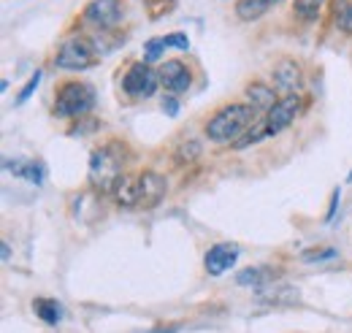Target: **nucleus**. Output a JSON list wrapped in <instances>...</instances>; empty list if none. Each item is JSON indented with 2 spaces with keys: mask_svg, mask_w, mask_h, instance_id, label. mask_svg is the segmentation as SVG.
<instances>
[{
  "mask_svg": "<svg viewBox=\"0 0 352 333\" xmlns=\"http://www.w3.org/2000/svg\"><path fill=\"white\" fill-rule=\"evenodd\" d=\"M157 74H160V84H163L168 92H184V89H190V84H192L190 68H187L182 60H166Z\"/></svg>",
  "mask_w": 352,
  "mask_h": 333,
  "instance_id": "10",
  "label": "nucleus"
},
{
  "mask_svg": "<svg viewBox=\"0 0 352 333\" xmlns=\"http://www.w3.org/2000/svg\"><path fill=\"white\" fill-rule=\"evenodd\" d=\"M98 63V46L87 36H71L60 43L54 54V65L63 71H87Z\"/></svg>",
  "mask_w": 352,
  "mask_h": 333,
  "instance_id": "3",
  "label": "nucleus"
},
{
  "mask_svg": "<svg viewBox=\"0 0 352 333\" xmlns=\"http://www.w3.org/2000/svg\"><path fill=\"white\" fill-rule=\"evenodd\" d=\"M163 111H166L168 117H176V111H179V103H176V98H166V100H163Z\"/></svg>",
  "mask_w": 352,
  "mask_h": 333,
  "instance_id": "27",
  "label": "nucleus"
},
{
  "mask_svg": "<svg viewBox=\"0 0 352 333\" xmlns=\"http://www.w3.org/2000/svg\"><path fill=\"white\" fill-rule=\"evenodd\" d=\"M274 87H268V84H261V82H252L247 87V98H250V106L255 109V111H271L274 106H276V100H274Z\"/></svg>",
  "mask_w": 352,
  "mask_h": 333,
  "instance_id": "12",
  "label": "nucleus"
},
{
  "mask_svg": "<svg viewBox=\"0 0 352 333\" xmlns=\"http://www.w3.org/2000/svg\"><path fill=\"white\" fill-rule=\"evenodd\" d=\"M271 277H274L271 268H244V271L236 277V282H239V285H255V288H261Z\"/></svg>",
  "mask_w": 352,
  "mask_h": 333,
  "instance_id": "19",
  "label": "nucleus"
},
{
  "mask_svg": "<svg viewBox=\"0 0 352 333\" xmlns=\"http://www.w3.org/2000/svg\"><path fill=\"white\" fill-rule=\"evenodd\" d=\"M271 82H274V89L285 98V95H298V89H301V68H298V63H293V60H282V63H276L274 65V74H271Z\"/></svg>",
  "mask_w": 352,
  "mask_h": 333,
  "instance_id": "9",
  "label": "nucleus"
},
{
  "mask_svg": "<svg viewBox=\"0 0 352 333\" xmlns=\"http://www.w3.org/2000/svg\"><path fill=\"white\" fill-rule=\"evenodd\" d=\"M274 3L276 0H236V17L241 22H255V19L263 17Z\"/></svg>",
  "mask_w": 352,
  "mask_h": 333,
  "instance_id": "15",
  "label": "nucleus"
},
{
  "mask_svg": "<svg viewBox=\"0 0 352 333\" xmlns=\"http://www.w3.org/2000/svg\"><path fill=\"white\" fill-rule=\"evenodd\" d=\"M95 106V92L85 82H65L57 89L54 114L57 117H85Z\"/></svg>",
  "mask_w": 352,
  "mask_h": 333,
  "instance_id": "4",
  "label": "nucleus"
},
{
  "mask_svg": "<svg viewBox=\"0 0 352 333\" xmlns=\"http://www.w3.org/2000/svg\"><path fill=\"white\" fill-rule=\"evenodd\" d=\"M125 176V147L111 141L92 152L89 158V179L100 193H114L117 182Z\"/></svg>",
  "mask_w": 352,
  "mask_h": 333,
  "instance_id": "2",
  "label": "nucleus"
},
{
  "mask_svg": "<svg viewBox=\"0 0 352 333\" xmlns=\"http://www.w3.org/2000/svg\"><path fill=\"white\" fill-rule=\"evenodd\" d=\"M157 84H160V74L149 63H133L128 74H125V79H122V89L133 100H144V98L155 95Z\"/></svg>",
  "mask_w": 352,
  "mask_h": 333,
  "instance_id": "5",
  "label": "nucleus"
},
{
  "mask_svg": "<svg viewBox=\"0 0 352 333\" xmlns=\"http://www.w3.org/2000/svg\"><path fill=\"white\" fill-rule=\"evenodd\" d=\"M33 309H36V314L49 323V325H57L60 320H63V306L54 301V298H36L33 301Z\"/></svg>",
  "mask_w": 352,
  "mask_h": 333,
  "instance_id": "16",
  "label": "nucleus"
},
{
  "mask_svg": "<svg viewBox=\"0 0 352 333\" xmlns=\"http://www.w3.org/2000/svg\"><path fill=\"white\" fill-rule=\"evenodd\" d=\"M263 138H268V130H265V120H258L255 125L250 127L233 147L236 149H247V147H252V144H258V141H263Z\"/></svg>",
  "mask_w": 352,
  "mask_h": 333,
  "instance_id": "18",
  "label": "nucleus"
},
{
  "mask_svg": "<svg viewBox=\"0 0 352 333\" xmlns=\"http://www.w3.org/2000/svg\"><path fill=\"white\" fill-rule=\"evenodd\" d=\"M6 168L14 173V176H19V179H28L30 184H41L44 182V166L41 163H36V160H6Z\"/></svg>",
  "mask_w": 352,
  "mask_h": 333,
  "instance_id": "13",
  "label": "nucleus"
},
{
  "mask_svg": "<svg viewBox=\"0 0 352 333\" xmlns=\"http://www.w3.org/2000/svg\"><path fill=\"white\" fill-rule=\"evenodd\" d=\"M239 260V247L236 244H214L212 250L206 252V271L212 274V277H220L225 271H230L233 268V263Z\"/></svg>",
  "mask_w": 352,
  "mask_h": 333,
  "instance_id": "11",
  "label": "nucleus"
},
{
  "mask_svg": "<svg viewBox=\"0 0 352 333\" xmlns=\"http://www.w3.org/2000/svg\"><path fill=\"white\" fill-rule=\"evenodd\" d=\"M333 19L339 30L352 36V0H333Z\"/></svg>",
  "mask_w": 352,
  "mask_h": 333,
  "instance_id": "17",
  "label": "nucleus"
},
{
  "mask_svg": "<svg viewBox=\"0 0 352 333\" xmlns=\"http://www.w3.org/2000/svg\"><path fill=\"white\" fill-rule=\"evenodd\" d=\"M166 41L163 39H152V41L144 43V63H157L163 54H166Z\"/></svg>",
  "mask_w": 352,
  "mask_h": 333,
  "instance_id": "22",
  "label": "nucleus"
},
{
  "mask_svg": "<svg viewBox=\"0 0 352 333\" xmlns=\"http://www.w3.org/2000/svg\"><path fill=\"white\" fill-rule=\"evenodd\" d=\"M258 111L250 103H230L206 122V138L214 144H230L255 125Z\"/></svg>",
  "mask_w": 352,
  "mask_h": 333,
  "instance_id": "1",
  "label": "nucleus"
},
{
  "mask_svg": "<svg viewBox=\"0 0 352 333\" xmlns=\"http://www.w3.org/2000/svg\"><path fill=\"white\" fill-rule=\"evenodd\" d=\"M301 106H304L301 95H285V98H279V100H276V106H274V109L263 117L268 136H276V133H282L287 125H293V120L298 117Z\"/></svg>",
  "mask_w": 352,
  "mask_h": 333,
  "instance_id": "7",
  "label": "nucleus"
},
{
  "mask_svg": "<svg viewBox=\"0 0 352 333\" xmlns=\"http://www.w3.org/2000/svg\"><path fill=\"white\" fill-rule=\"evenodd\" d=\"M168 193V179L157 171H144L138 176V208H155Z\"/></svg>",
  "mask_w": 352,
  "mask_h": 333,
  "instance_id": "8",
  "label": "nucleus"
},
{
  "mask_svg": "<svg viewBox=\"0 0 352 333\" xmlns=\"http://www.w3.org/2000/svg\"><path fill=\"white\" fill-rule=\"evenodd\" d=\"M163 41H166V46H174V49H182V52H187V49H190V41H187V36H184V33H171V36H166Z\"/></svg>",
  "mask_w": 352,
  "mask_h": 333,
  "instance_id": "25",
  "label": "nucleus"
},
{
  "mask_svg": "<svg viewBox=\"0 0 352 333\" xmlns=\"http://www.w3.org/2000/svg\"><path fill=\"white\" fill-rule=\"evenodd\" d=\"M125 6L122 0H89L85 8V19L92 22L98 30H111L122 22Z\"/></svg>",
  "mask_w": 352,
  "mask_h": 333,
  "instance_id": "6",
  "label": "nucleus"
},
{
  "mask_svg": "<svg viewBox=\"0 0 352 333\" xmlns=\"http://www.w3.org/2000/svg\"><path fill=\"white\" fill-rule=\"evenodd\" d=\"M322 3H325V0H293V8H296V14H298L301 19L311 22V19H317Z\"/></svg>",
  "mask_w": 352,
  "mask_h": 333,
  "instance_id": "21",
  "label": "nucleus"
},
{
  "mask_svg": "<svg viewBox=\"0 0 352 333\" xmlns=\"http://www.w3.org/2000/svg\"><path fill=\"white\" fill-rule=\"evenodd\" d=\"M276 3H279V0H276Z\"/></svg>",
  "mask_w": 352,
  "mask_h": 333,
  "instance_id": "28",
  "label": "nucleus"
},
{
  "mask_svg": "<svg viewBox=\"0 0 352 333\" xmlns=\"http://www.w3.org/2000/svg\"><path fill=\"white\" fill-rule=\"evenodd\" d=\"M339 198H342V190L336 187L333 190V195H331V208H328V222L333 219V214H336V206H339Z\"/></svg>",
  "mask_w": 352,
  "mask_h": 333,
  "instance_id": "26",
  "label": "nucleus"
},
{
  "mask_svg": "<svg viewBox=\"0 0 352 333\" xmlns=\"http://www.w3.org/2000/svg\"><path fill=\"white\" fill-rule=\"evenodd\" d=\"M198 155H201V141L190 138V141H184V144L176 149V163H179V166H184V163H195Z\"/></svg>",
  "mask_w": 352,
  "mask_h": 333,
  "instance_id": "20",
  "label": "nucleus"
},
{
  "mask_svg": "<svg viewBox=\"0 0 352 333\" xmlns=\"http://www.w3.org/2000/svg\"><path fill=\"white\" fill-rule=\"evenodd\" d=\"M339 252L333 250V247H322V250H317V252H304V260L307 263H314V260H333Z\"/></svg>",
  "mask_w": 352,
  "mask_h": 333,
  "instance_id": "24",
  "label": "nucleus"
},
{
  "mask_svg": "<svg viewBox=\"0 0 352 333\" xmlns=\"http://www.w3.org/2000/svg\"><path fill=\"white\" fill-rule=\"evenodd\" d=\"M114 201L120 204V206L125 208H133L135 204H138V179H133V176H122L120 182H117V187H114Z\"/></svg>",
  "mask_w": 352,
  "mask_h": 333,
  "instance_id": "14",
  "label": "nucleus"
},
{
  "mask_svg": "<svg viewBox=\"0 0 352 333\" xmlns=\"http://www.w3.org/2000/svg\"><path fill=\"white\" fill-rule=\"evenodd\" d=\"M38 84H41V71H36V74L30 76V82H28L25 87H22V92H19L16 103H25V100H28V98H30V95L36 92V87H38Z\"/></svg>",
  "mask_w": 352,
  "mask_h": 333,
  "instance_id": "23",
  "label": "nucleus"
}]
</instances>
